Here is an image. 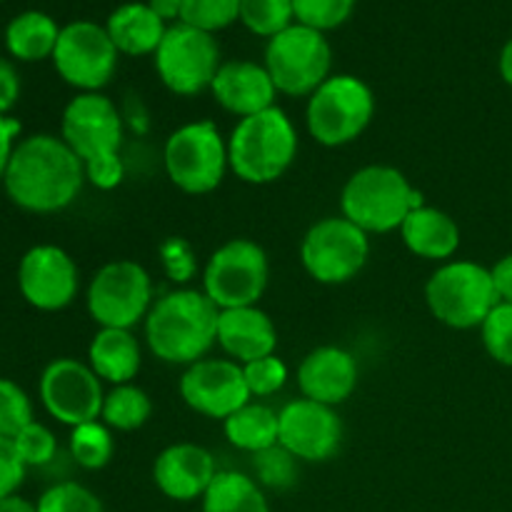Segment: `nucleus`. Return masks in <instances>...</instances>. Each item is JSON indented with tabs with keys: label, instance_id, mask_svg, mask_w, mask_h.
I'll list each match as a JSON object with an SVG mask.
<instances>
[{
	"label": "nucleus",
	"instance_id": "b1692460",
	"mask_svg": "<svg viewBox=\"0 0 512 512\" xmlns=\"http://www.w3.org/2000/svg\"><path fill=\"white\" fill-rule=\"evenodd\" d=\"M105 30L118 53L140 58V55H155L168 33V23L160 20L148 3H123L108 15Z\"/></svg>",
	"mask_w": 512,
	"mask_h": 512
},
{
	"label": "nucleus",
	"instance_id": "72a5a7b5",
	"mask_svg": "<svg viewBox=\"0 0 512 512\" xmlns=\"http://www.w3.org/2000/svg\"><path fill=\"white\" fill-rule=\"evenodd\" d=\"M35 505L38 512H105L98 495L73 480L50 485Z\"/></svg>",
	"mask_w": 512,
	"mask_h": 512
},
{
	"label": "nucleus",
	"instance_id": "f257e3e1",
	"mask_svg": "<svg viewBox=\"0 0 512 512\" xmlns=\"http://www.w3.org/2000/svg\"><path fill=\"white\" fill-rule=\"evenodd\" d=\"M85 168L63 138L35 133L18 140L3 175L10 203L25 213H60L75 203L85 183Z\"/></svg>",
	"mask_w": 512,
	"mask_h": 512
},
{
	"label": "nucleus",
	"instance_id": "6ab92c4d",
	"mask_svg": "<svg viewBox=\"0 0 512 512\" xmlns=\"http://www.w3.org/2000/svg\"><path fill=\"white\" fill-rule=\"evenodd\" d=\"M218 475V465L210 450L195 443H175L155 458L153 480L165 498L175 503L203 500L205 490Z\"/></svg>",
	"mask_w": 512,
	"mask_h": 512
},
{
	"label": "nucleus",
	"instance_id": "aec40b11",
	"mask_svg": "<svg viewBox=\"0 0 512 512\" xmlns=\"http://www.w3.org/2000/svg\"><path fill=\"white\" fill-rule=\"evenodd\" d=\"M358 375V360L348 350L323 345L303 358L298 368V385L303 398L335 408L355 393Z\"/></svg>",
	"mask_w": 512,
	"mask_h": 512
},
{
	"label": "nucleus",
	"instance_id": "2f4dec72",
	"mask_svg": "<svg viewBox=\"0 0 512 512\" xmlns=\"http://www.w3.org/2000/svg\"><path fill=\"white\" fill-rule=\"evenodd\" d=\"M240 20V0H183L180 23L203 33H220Z\"/></svg>",
	"mask_w": 512,
	"mask_h": 512
},
{
	"label": "nucleus",
	"instance_id": "393cba45",
	"mask_svg": "<svg viewBox=\"0 0 512 512\" xmlns=\"http://www.w3.org/2000/svg\"><path fill=\"white\" fill-rule=\"evenodd\" d=\"M88 365L105 383H130L140 370L138 338L130 330L100 328L90 340Z\"/></svg>",
	"mask_w": 512,
	"mask_h": 512
},
{
	"label": "nucleus",
	"instance_id": "cd10ccee",
	"mask_svg": "<svg viewBox=\"0 0 512 512\" xmlns=\"http://www.w3.org/2000/svg\"><path fill=\"white\" fill-rule=\"evenodd\" d=\"M223 430L230 445H235L238 450H245V453L258 455L263 450L278 445V413L273 408H268V405L248 403L238 413L230 415L228 420H223Z\"/></svg>",
	"mask_w": 512,
	"mask_h": 512
},
{
	"label": "nucleus",
	"instance_id": "20e7f679",
	"mask_svg": "<svg viewBox=\"0 0 512 512\" xmlns=\"http://www.w3.org/2000/svg\"><path fill=\"white\" fill-rule=\"evenodd\" d=\"M298 155V133L283 108L263 110L238 120L228 138L230 170L250 185L275 183Z\"/></svg>",
	"mask_w": 512,
	"mask_h": 512
},
{
	"label": "nucleus",
	"instance_id": "7ed1b4c3",
	"mask_svg": "<svg viewBox=\"0 0 512 512\" xmlns=\"http://www.w3.org/2000/svg\"><path fill=\"white\" fill-rule=\"evenodd\" d=\"M218 315L220 310L203 290H173L150 308L145 338L163 363L193 365L218 343Z\"/></svg>",
	"mask_w": 512,
	"mask_h": 512
},
{
	"label": "nucleus",
	"instance_id": "4c0bfd02",
	"mask_svg": "<svg viewBox=\"0 0 512 512\" xmlns=\"http://www.w3.org/2000/svg\"><path fill=\"white\" fill-rule=\"evenodd\" d=\"M13 445L18 450L20 460L25 463V468H43V465L53 463L55 453H58V440H55L53 430L45 428L38 420L25 425L13 438Z\"/></svg>",
	"mask_w": 512,
	"mask_h": 512
},
{
	"label": "nucleus",
	"instance_id": "bb28decb",
	"mask_svg": "<svg viewBox=\"0 0 512 512\" xmlns=\"http://www.w3.org/2000/svg\"><path fill=\"white\" fill-rule=\"evenodd\" d=\"M203 512H270L263 488L238 470H218L203 495Z\"/></svg>",
	"mask_w": 512,
	"mask_h": 512
},
{
	"label": "nucleus",
	"instance_id": "9b49d317",
	"mask_svg": "<svg viewBox=\"0 0 512 512\" xmlns=\"http://www.w3.org/2000/svg\"><path fill=\"white\" fill-rule=\"evenodd\" d=\"M155 70L165 88L175 95H198L213 85L220 70V45L215 35L185 23L168 25L163 43L155 50Z\"/></svg>",
	"mask_w": 512,
	"mask_h": 512
},
{
	"label": "nucleus",
	"instance_id": "7c9ffc66",
	"mask_svg": "<svg viewBox=\"0 0 512 512\" xmlns=\"http://www.w3.org/2000/svg\"><path fill=\"white\" fill-rule=\"evenodd\" d=\"M240 23L258 38H275L295 23L293 0H240Z\"/></svg>",
	"mask_w": 512,
	"mask_h": 512
},
{
	"label": "nucleus",
	"instance_id": "a878e982",
	"mask_svg": "<svg viewBox=\"0 0 512 512\" xmlns=\"http://www.w3.org/2000/svg\"><path fill=\"white\" fill-rule=\"evenodd\" d=\"M60 38V25L43 10H23L5 28V48L15 60L40 63L53 58Z\"/></svg>",
	"mask_w": 512,
	"mask_h": 512
},
{
	"label": "nucleus",
	"instance_id": "0eeeda50",
	"mask_svg": "<svg viewBox=\"0 0 512 512\" xmlns=\"http://www.w3.org/2000/svg\"><path fill=\"white\" fill-rule=\"evenodd\" d=\"M375 115V95L358 75H330L308 100L305 123L325 148H340L365 133Z\"/></svg>",
	"mask_w": 512,
	"mask_h": 512
},
{
	"label": "nucleus",
	"instance_id": "423d86ee",
	"mask_svg": "<svg viewBox=\"0 0 512 512\" xmlns=\"http://www.w3.org/2000/svg\"><path fill=\"white\" fill-rule=\"evenodd\" d=\"M425 300L438 323L455 330H470L485 323L500 303V295L490 268L473 260H448L430 275Z\"/></svg>",
	"mask_w": 512,
	"mask_h": 512
},
{
	"label": "nucleus",
	"instance_id": "c756f323",
	"mask_svg": "<svg viewBox=\"0 0 512 512\" xmlns=\"http://www.w3.org/2000/svg\"><path fill=\"white\" fill-rule=\"evenodd\" d=\"M115 440L110 428L100 420L73 428L70 433V455L85 470H103L113 460Z\"/></svg>",
	"mask_w": 512,
	"mask_h": 512
},
{
	"label": "nucleus",
	"instance_id": "79ce46f5",
	"mask_svg": "<svg viewBox=\"0 0 512 512\" xmlns=\"http://www.w3.org/2000/svg\"><path fill=\"white\" fill-rule=\"evenodd\" d=\"M20 98V75L8 58H0V115H10Z\"/></svg>",
	"mask_w": 512,
	"mask_h": 512
},
{
	"label": "nucleus",
	"instance_id": "a18cd8bd",
	"mask_svg": "<svg viewBox=\"0 0 512 512\" xmlns=\"http://www.w3.org/2000/svg\"><path fill=\"white\" fill-rule=\"evenodd\" d=\"M148 5L153 8V13L158 15L160 20H165V23H173V20H178L180 23L183 0H148Z\"/></svg>",
	"mask_w": 512,
	"mask_h": 512
},
{
	"label": "nucleus",
	"instance_id": "4be33fe9",
	"mask_svg": "<svg viewBox=\"0 0 512 512\" xmlns=\"http://www.w3.org/2000/svg\"><path fill=\"white\" fill-rule=\"evenodd\" d=\"M218 345L230 360L248 365L253 360L275 355L278 328H275L273 318L265 310H260L258 305L220 310Z\"/></svg>",
	"mask_w": 512,
	"mask_h": 512
},
{
	"label": "nucleus",
	"instance_id": "49530a36",
	"mask_svg": "<svg viewBox=\"0 0 512 512\" xmlns=\"http://www.w3.org/2000/svg\"><path fill=\"white\" fill-rule=\"evenodd\" d=\"M0 512H38V505L20 495H10V498L0 500Z\"/></svg>",
	"mask_w": 512,
	"mask_h": 512
},
{
	"label": "nucleus",
	"instance_id": "a211bd4d",
	"mask_svg": "<svg viewBox=\"0 0 512 512\" xmlns=\"http://www.w3.org/2000/svg\"><path fill=\"white\" fill-rule=\"evenodd\" d=\"M278 428V443L303 463H325L343 443V423L335 408L308 398L290 400L278 413Z\"/></svg>",
	"mask_w": 512,
	"mask_h": 512
},
{
	"label": "nucleus",
	"instance_id": "c9c22d12",
	"mask_svg": "<svg viewBox=\"0 0 512 512\" xmlns=\"http://www.w3.org/2000/svg\"><path fill=\"white\" fill-rule=\"evenodd\" d=\"M483 345L495 363L512 368V305L498 303L493 313L480 325Z\"/></svg>",
	"mask_w": 512,
	"mask_h": 512
},
{
	"label": "nucleus",
	"instance_id": "9d476101",
	"mask_svg": "<svg viewBox=\"0 0 512 512\" xmlns=\"http://www.w3.org/2000/svg\"><path fill=\"white\" fill-rule=\"evenodd\" d=\"M270 263L250 238H233L210 255L203 273V293L218 310L258 305L268 288Z\"/></svg>",
	"mask_w": 512,
	"mask_h": 512
},
{
	"label": "nucleus",
	"instance_id": "c03bdc74",
	"mask_svg": "<svg viewBox=\"0 0 512 512\" xmlns=\"http://www.w3.org/2000/svg\"><path fill=\"white\" fill-rule=\"evenodd\" d=\"M490 273H493V283L500 295V303L512 305V253L503 255V258L490 268Z\"/></svg>",
	"mask_w": 512,
	"mask_h": 512
},
{
	"label": "nucleus",
	"instance_id": "5701e85b",
	"mask_svg": "<svg viewBox=\"0 0 512 512\" xmlns=\"http://www.w3.org/2000/svg\"><path fill=\"white\" fill-rule=\"evenodd\" d=\"M405 248L425 260H448L460 248V228L448 213L430 205H420L405 218L403 228Z\"/></svg>",
	"mask_w": 512,
	"mask_h": 512
},
{
	"label": "nucleus",
	"instance_id": "a19ab883",
	"mask_svg": "<svg viewBox=\"0 0 512 512\" xmlns=\"http://www.w3.org/2000/svg\"><path fill=\"white\" fill-rule=\"evenodd\" d=\"M25 473H28V468L20 460L13 438H3L0 435V500L10 498V495H18Z\"/></svg>",
	"mask_w": 512,
	"mask_h": 512
},
{
	"label": "nucleus",
	"instance_id": "f8f14e48",
	"mask_svg": "<svg viewBox=\"0 0 512 512\" xmlns=\"http://www.w3.org/2000/svg\"><path fill=\"white\" fill-rule=\"evenodd\" d=\"M153 308V283L135 260H115L93 275L88 288V313L100 328L130 330Z\"/></svg>",
	"mask_w": 512,
	"mask_h": 512
},
{
	"label": "nucleus",
	"instance_id": "f704fd0d",
	"mask_svg": "<svg viewBox=\"0 0 512 512\" xmlns=\"http://www.w3.org/2000/svg\"><path fill=\"white\" fill-rule=\"evenodd\" d=\"M255 475H258V483L265 488L273 490H288L298 483V463L293 453L283 448V445H273V448L263 450V453L253 455Z\"/></svg>",
	"mask_w": 512,
	"mask_h": 512
},
{
	"label": "nucleus",
	"instance_id": "37998d69",
	"mask_svg": "<svg viewBox=\"0 0 512 512\" xmlns=\"http://www.w3.org/2000/svg\"><path fill=\"white\" fill-rule=\"evenodd\" d=\"M20 123L10 115H0V183H3V175L8 170L10 158H13V150L18 145L20 135Z\"/></svg>",
	"mask_w": 512,
	"mask_h": 512
},
{
	"label": "nucleus",
	"instance_id": "412c9836",
	"mask_svg": "<svg viewBox=\"0 0 512 512\" xmlns=\"http://www.w3.org/2000/svg\"><path fill=\"white\" fill-rule=\"evenodd\" d=\"M210 90H213L215 103L228 113L238 115L240 120L273 108L278 98V88L265 65L253 63V60H228L220 65Z\"/></svg>",
	"mask_w": 512,
	"mask_h": 512
},
{
	"label": "nucleus",
	"instance_id": "2eb2a0df",
	"mask_svg": "<svg viewBox=\"0 0 512 512\" xmlns=\"http://www.w3.org/2000/svg\"><path fill=\"white\" fill-rule=\"evenodd\" d=\"M38 393L50 418L68 428L93 423L103 413V383L90 365L75 358H55L45 365Z\"/></svg>",
	"mask_w": 512,
	"mask_h": 512
},
{
	"label": "nucleus",
	"instance_id": "ea45409f",
	"mask_svg": "<svg viewBox=\"0 0 512 512\" xmlns=\"http://www.w3.org/2000/svg\"><path fill=\"white\" fill-rule=\"evenodd\" d=\"M160 260H163L165 273H168L173 283H188L195 275V270H198L190 243L185 238H175V235L160 243Z\"/></svg>",
	"mask_w": 512,
	"mask_h": 512
},
{
	"label": "nucleus",
	"instance_id": "c85d7f7f",
	"mask_svg": "<svg viewBox=\"0 0 512 512\" xmlns=\"http://www.w3.org/2000/svg\"><path fill=\"white\" fill-rule=\"evenodd\" d=\"M150 413H153V403H150L148 393L133 383L115 385L103 403V423L108 428L120 430V433H133V430L143 428L148 423Z\"/></svg>",
	"mask_w": 512,
	"mask_h": 512
},
{
	"label": "nucleus",
	"instance_id": "58836bf2",
	"mask_svg": "<svg viewBox=\"0 0 512 512\" xmlns=\"http://www.w3.org/2000/svg\"><path fill=\"white\" fill-rule=\"evenodd\" d=\"M243 373L253 398H270V395L280 393L288 383V365L278 355H268V358L243 365Z\"/></svg>",
	"mask_w": 512,
	"mask_h": 512
},
{
	"label": "nucleus",
	"instance_id": "f3484780",
	"mask_svg": "<svg viewBox=\"0 0 512 512\" xmlns=\"http://www.w3.org/2000/svg\"><path fill=\"white\" fill-rule=\"evenodd\" d=\"M80 288L75 260L58 245H33L18 263V290L28 305L43 313L68 308Z\"/></svg>",
	"mask_w": 512,
	"mask_h": 512
},
{
	"label": "nucleus",
	"instance_id": "de8ad7c7",
	"mask_svg": "<svg viewBox=\"0 0 512 512\" xmlns=\"http://www.w3.org/2000/svg\"><path fill=\"white\" fill-rule=\"evenodd\" d=\"M498 68H500V78H503L512 88V38L503 45V50H500Z\"/></svg>",
	"mask_w": 512,
	"mask_h": 512
},
{
	"label": "nucleus",
	"instance_id": "473e14b6",
	"mask_svg": "<svg viewBox=\"0 0 512 512\" xmlns=\"http://www.w3.org/2000/svg\"><path fill=\"white\" fill-rule=\"evenodd\" d=\"M355 5L358 0H293L295 23L328 33L348 23Z\"/></svg>",
	"mask_w": 512,
	"mask_h": 512
},
{
	"label": "nucleus",
	"instance_id": "39448f33",
	"mask_svg": "<svg viewBox=\"0 0 512 512\" xmlns=\"http://www.w3.org/2000/svg\"><path fill=\"white\" fill-rule=\"evenodd\" d=\"M423 205V195L410 180L390 165H365L353 173L340 195L343 218L365 233H393L405 218Z\"/></svg>",
	"mask_w": 512,
	"mask_h": 512
},
{
	"label": "nucleus",
	"instance_id": "ddd939ff",
	"mask_svg": "<svg viewBox=\"0 0 512 512\" xmlns=\"http://www.w3.org/2000/svg\"><path fill=\"white\" fill-rule=\"evenodd\" d=\"M368 255V233L343 215L318 220L300 245L303 268L323 285H343L353 280L365 268Z\"/></svg>",
	"mask_w": 512,
	"mask_h": 512
},
{
	"label": "nucleus",
	"instance_id": "6e6552de",
	"mask_svg": "<svg viewBox=\"0 0 512 512\" xmlns=\"http://www.w3.org/2000/svg\"><path fill=\"white\" fill-rule=\"evenodd\" d=\"M163 163L175 188L188 195H208L230 168L228 140L213 120L188 123L165 140Z\"/></svg>",
	"mask_w": 512,
	"mask_h": 512
},
{
	"label": "nucleus",
	"instance_id": "dca6fc26",
	"mask_svg": "<svg viewBox=\"0 0 512 512\" xmlns=\"http://www.w3.org/2000/svg\"><path fill=\"white\" fill-rule=\"evenodd\" d=\"M180 395L190 410L213 420H228L253 398L243 365L230 358H203L188 365L180 378Z\"/></svg>",
	"mask_w": 512,
	"mask_h": 512
},
{
	"label": "nucleus",
	"instance_id": "f03ea898",
	"mask_svg": "<svg viewBox=\"0 0 512 512\" xmlns=\"http://www.w3.org/2000/svg\"><path fill=\"white\" fill-rule=\"evenodd\" d=\"M60 138L80 158L90 185L98 190L118 188L123 180V115L108 95H75L63 110Z\"/></svg>",
	"mask_w": 512,
	"mask_h": 512
},
{
	"label": "nucleus",
	"instance_id": "1a4fd4ad",
	"mask_svg": "<svg viewBox=\"0 0 512 512\" xmlns=\"http://www.w3.org/2000/svg\"><path fill=\"white\" fill-rule=\"evenodd\" d=\"M263 65L278 93L290 98H310L330 78L333 48L325 33L293 23L268 40Z\"/></svg>",
	"mask_w": 512,
	"mask_h": 512
},
{
	"label": "nucleus",
	"instance_id": "09e8293b",
	"mask_svg": "<svg viewBox=\"0 0 512 512\" xmlns=\"http://www.w3.org/2000/svg\"><path fill=\"white\" fill-rule=\"evenodd\" d=\"M0 3H3V0H0Z\"/></svg>",
	"mask_w": 512,
	"mask_h": 512
},
{
	"label": "nucleus",
	"instance_id": "e433bc0d",
	"mask_svg": "<svg viewBox=\"0 0 512 512\" xmlns=\"http://www.w3.org/2000/svg\"><path fill=\"white\" fill-rule=\"evenodd\" d=\"M33 420V403L28 393L13 380L0 378V435L15 438Z\"/></svg>",
	"mask_w": 512,
	"mask_h": 512
},
{
	"label": "nucleus",
	"instance_id": "4468645a",
	"mask_svg": "<svg viewBox=\"0 0 512 512\" xmlns=\"http://www.w3.org/2000/svg\"><path fill=\"white\" fill-rule=\"evenodd\" d=\"M118 48L105 25L93 20H73L60 28L53 65L60 78L80 93H100L118 70Z\"/></svg>",
	"mask_w": 512,
	"mask_h": 512
}]
</instances>
